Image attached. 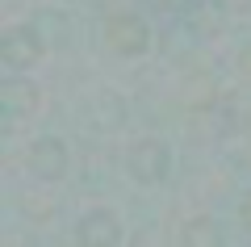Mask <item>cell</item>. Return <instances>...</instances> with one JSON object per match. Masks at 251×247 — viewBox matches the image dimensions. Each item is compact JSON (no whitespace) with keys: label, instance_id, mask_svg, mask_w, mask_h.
Listing matches in <instances>:
<instances>
[{"label":"cell","instance_id":"6da1fadb","mask_svg":"<svg viewBox=\"0 0 251 247\" xmlns=\"http://www.w3.org/2000/svg\"><path fill=\"white\" fill-rule=\"evenodd\" d=\"M134 164H143V168H138V172H143V180H147V185H155L159 172L168 168V155H163L159 142H143V151L134 155Z\"/></svg>","mask_w":251,"mask_h":247}]
</instances>
